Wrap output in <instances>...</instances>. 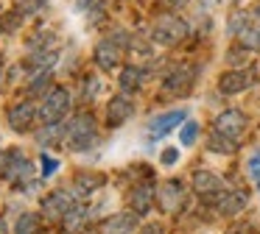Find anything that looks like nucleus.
<instances>
[{"instance_id":"6ab92c4d","label":"nucleus","mask_w":260,"mask_h":234,"mask_svg":"<svg viewBox=\"0 0 260 234\" xmlns=\"http://www.w3.org/2000/svg\"><path fill=\"white\" fill-rule=\"evenodd\" d=\"M146 78H148V72L143 70V67L129 64V67H123V70H120L118 84H120V89H123V92H137V89L146 84Z\"/></svg>"},{"instance_id":"7c9ffc66","label":"nucleus","mask_w":260,"mask_h":234,"mask_svg":"<svg viewBox=\"0 0 260 234\" xmlns=\"http://www.w3.org/2000/svg\"><path fill=\"white\" fill-rule=\"evenodd\" d=\"M246 173H249V178H252L254 184H260V150H254V153L249 156V162H246Z\"/></svg>"},{"instance_id":"e433bc0d","label":"nucleus","mask_w":260,"mask_h":234,"mask_svg":"<svg viewBox=\"0 0 260 234\" xmlns=\"http://www.w3.org/2000/svg\"><path fill=\"white\" fill-rule=\"evenodd\" d=\"M6 165H9V150H0V173L6 170Z\"/></svg>"},{"instance_id":"393cba45","label":"nucleus","mask_w":260,"mask_h":234,"mask_svg":"<svg viewBox=\"0 0 260 234\" xmlns=\"http://www.w3.org/2000/svg\"><path fill=\"white\" fill-rule=\"evenodd\" d=\"M249 25H252V14H249V11H235L230 25H226V31H230L232 36H241L243 28H249Z\"/></svg>"},{"instance_id":"20e7f679","label":"nucleus","mask_w":260,"mask_h":234,"mask_svg":"<svg viewBox=\"0 0 260 234\" xmlns=\"http://www.w3.org/2000/svg\"><path fill=\"white\" fill-rule=\"evenodd\" d=\"M187 204V187L182 178H168V181L159 184L157 189V209L165 215H176L182 212Z\"/></svg>"},{"instance_id":"bb28decb","label":"nucleus","mask_w":260,"mask_h":234,"mask_svg":"<svg viewBox=\"0 0 260 234\" xmlns=\"http://www.w3.org/2000/svg\"><path fill=\"white\" fill-rule=\"evenodd\" d=\"M241 42L246 45L249 50H257V53H260V20H257V22H252L249 28H243Z\"/></svg>"},{"instance_id":"4468645a","label":"nucleus","mask_w":260,"mask_h":234,"mask_svg":"<svg viewBox=\"0 0 260 234\" xmlns=\"http://www.w3.org/2000/svg\"><path fill=\"white\" fill-rule=\"evenodd\" d=\"M187 120V109H171V111H162V114H157L151 123H148V128H146V134H148V139H162L165 134H171L176 126H182V123Z\"/></svg>"},{"instance_id":"cd10ccee","label":"nucleus","mask_w":260,"mask_h":234,"mask_svg":"<svg viewBox=\"0 0 260 234\" xmlns=\"http://www.w3.org/2000/svg\"><path fill=\"white\" fill-rule=\"evenodd\" d=\"M196 139H199V123L196 120H185L182 128H179V142L185 145V148H190Z\"/></svg>"},{"instance_id":"f257e3e1","label":"nucleus","mask_w":260,"mask_h":234,"mask_svg":"<svg viewBox=\"0 0 260 234\" xmlns=\"http://www.w3.org/2000/svg\"><path fill=\"white\" fill-rule=\"evenodd\" d=\"M62 137H64V145H68L70 150H76V153L90 150L92 145L98 142V126H95L92 111H79V114L70 117L64 131H62Z\"/></svg>"},{"instance_id":"c756f323","label":"nucleus","mask_w":260,"mask_h":234,"mask_svg":"<svg viewBox=\"0 0 260 234\" xmlns=\"http://www.w3.org/2000/svg\"><path fill=\"white\" fill-rule=\"evenodd\" d=\"M45 6H48V0H17V11H20V14H25V17L40 14Z\"/></svg>"},{"instance_id":"9d476101","label":"nucleus","mask_w":260,"mask_h":234,"mask_svg":"<svg viewBox=\"0 0 260 234\" xmlns=\"http://www.w3.org/2000/svg\"><path fill=\"white\" fill-rule=\"evenodd\" d=\"M210 206H213L215 215H221V217H235L249 206V192L246 189H224Z\"/></svg>"},{"instance_id":"9b49d317","label":"nucleus","mask_w":260,"mask_h":234,"mask_svg":"<svg viewBox=\"0 0 260 234\" xmlns=\"http://www.w3.org/2000/svg\"><path fill=\"white\" fill-rule=\"evenodd\" d=\"M120 59H123V48H120L112 36L101 39V42L95 45V50H92V61H95V67H98V70H104V72L118 70Z\"/></svg>"},{"instance_id":"4c0bfd02","label":"nucleus","mask_w":260,"mask_h":234,"mask_svg":"<svg viewBox=\"0 0 260 234\" xmlns=\"http://www.w3.org/2000/svg\"><path fill=\"white\" fill-rule=\"evenodd\" d=\"M0 234H9V223L3 220V217H0Z\"/></svg>"},{"instance_id":"423d86ee","label":"nucleus","mask_w":260,"mask_h":234,"mask_svg":"<svg viewBox=\"0 0 260 234\" xmlns=\"http://www.w3.org/2000/svg\"><path fill=\"white\" fill-rule=\"evenodd\" d=\"M190 184H193V192H196L199 198L204 201V204H213V201L226 189V187H224V178L215 176L213 170H207V167H199V170H193Z\"/></svg>"},{"instance_id":"f8f14e48","label":"nucleus","mask_w":260,"mask_h":234,"mask_svg":"<svg viewBox=\"0 0 260 234\" xmlns=\"http://www.w3.org/2000/svg\"><path fill=\"white\" fill-rule=\"evenodd\" d=\"M126 204H129L132 212H137V215H148V212L154 209V204H157V187H154L151 181H140L135 184V187L129 189V195H126Z\"/></svg>"},{"instance_id":"6e6552de","label":"nucleus","mask_w":260,"mask_h":234,"mask_svg":"<svg viewBox=\"0 0 260 234\" xmlns=\"http://www.w3.org/2000/svg\"><path fill=\"white\" fill-rule=\"evenodd\" d=\"M193 81H196V67L190 64H179L176 70H171L162 81V95H171V98H182V95L190 92Z\"/></svg>"},{"instance_id":"412c9836","label":"nucleus","mask_w":260,"mask_h":234,"mask_svg":"<svg viewBox=\"0 0 260 234\" xmlns=\"http://www.w3.org/2000/svg\"><path fill=\"white\" fill-rule=\"evenodd\" d=\"M56 48H51V50H34V56H31L28 61H25V67L28 70H37V72H42V70H51L53 67V61H56Z\"/></svg>"},{"instance_id":"a211bd4d","label":"nucleus","mask_w":260,"mask_h":234,"mask_svg":"<svg viewBox=\"0 0 260 234\" xmlns=\"http://www.w3.org/2000/svg\"><path fill=\"white\" fill-rule=\"evenodd\" d=\"M107 184V178L101 176V173H79V176L73 178V192H76V198H90L92 192H98V189Z\"/></svg>"},{"instance_id":"dca6fc26","label":"nucleus","mask_w":260,"mask_h":234,"mask_svg":"<svg viewBox=\"0 0 260 234\" xmlns=\"http://www.w3.org/2000/svg\"><path fill=\"white\" fill-rule=\"evenodd\" d=\"M132 114H135V100H132L126 92L115 95V98L107 103V126L109 128H120Z\"/></svg>"},{"instance_id":"b1692460","label":"nucleus","mask_w":260,"mask_h":234,"mask_svg":"<svg viewBox=\"0 0 260 234\" xmlns=\"http://www.w3.org/2000/svg\"><path fill=\"white\" fill-rule=\"evenodd\" d=\"M246 61H249V48H246L243 42H241V45H232V48L226 50V64H230V67L241 70Z\"/></svg>"},{"instance_id":"473e14b6","label":"nucleus","mask_w":260,"mask_h":234,"mask_svg":"<svg viewBox=\"0 0 260 234\" xmlns=\"http://www.w3.org/2000/svg\"><path fill=\"white\" fill-rule=\"evenodd\" d=\"M53 137H56V126H45L42 131H37V139H40V142H53Z\"/></svg>"},{"instance_id":"aec40b11","label":"nucleus","mask_w":260,"mask_h":234,"mask_svg":"<svg viewBox=\"0 0 260 234\" xmlns=\"http://www.w3.org/2000/svg\"><path fill=\"white\" fill-rule=\"evenodd\" d=\"M207 148L213 150V153H224V156H230V153H235V150H238V139L226 137V134L213 131V134L207 137Z\"/></svg>"},{"instance_id":"f3484780","label":"nucleus","mask_w":260,"mask_h":234,"mask_svg":"<svg viewBox=\"0 0 260 234\" xmlns=\"http://www.w3.org/2000/svg\"><path fill=\"white\" fill-rule=\"evenodd\" d=\"M254 84V75L252 72H246V70H226V72H221V78H218V89L224 95H238V92H246L249 87Z\"/></svg>"},{"instance_id":"5701e85b","label":"nucleus","mask_w":260,"mask_h":234,"mask_svg":"<svg viewBox=\"0 0 260 234\" xmlns=\"http://www.w3.org/2000/svg\"><path fill=\"white\" fill-rule=\"evenodd\" d=\"M84 220H87V212H84V206H79V204H76L73 209H70L68 215L62 217V228H64V231H76V228H79Z\"/></svg>"},{"instance_id":"c9c22d12","label":"nucleus","mask_w":260,"mask_h":234,"mask_svg":"<svg viewBox=\"0 0 260 234\" xmlns=\"http://www.w3.org/2000/svg\"><path fill=\"white\" fill-rule=\"evenodd\" d=\"M187 0H162V6L165 9H171V11H176V9H182V6H185Z\"/></svg>"},{"instance_id":"2eb2a0df","label":"nucleus","mask_w":260,"mask_h":234,"mask_svg":"<svg viewBox=\"0 0 260 234\" xmlns=\"http://www.w3.org/2000/svg\"><path fill=\"white\" fill-rule=\"evenodd\" d=\"M140 226V215L137 212H118L101 220V234H135V228Z\"/></svg>"},{"instance_id":"72a5a7b5","label":"nucleus","mask_w":260,"mask_h":234,"mask_svg":"<svg viewBox=\"0 0 260 234\" xmlns=\"http://www.w3.org/2000/svg\"><path fill=\"white\" fill-rule=\"evenodd\" d=\"M137 234H165V226L162 223H146V226H140Z\"/></svg>"},{"instance_id":"0eeeda50","label":"nucleus","mask_w":260,"mask_h":234,"mask_svg":"<svg viewBox=\"0 0 260 234\" xmlns=\"http://www.w3.org/2000/svg\"><path fill=\"white\" fill-rule=\"evenodd\" d=\"M37 117H40V109H37L34 100H17V103L6 111L9 128H12V131H17V134L31 131V128H34V123H37Z\"/></svg>"},{"instance_id":"ddd939ff","label":"nucleus","mask_w":260,"mask_h":234,"mask_svg":"<svg viewBox=\"0 0 260 234\" xmlns=\"http://www.w3.org/2000/svg\"><path fill=\"white\" fill-rule=\"evenodd\" d=\"M246 126H249V120L241 109H224L213 120V131L226 134V137H232V139H241L243 131H246Z\"/></svg>"},{"instance_id":"4be33fe9","label":"nucleus","mask_w":260,"mask_h":234,"mask_svg":"<svg viewBox=\"0 0 260 234\" xmlns=\"http://www.w3.org/2000/svg\"><path fill=\"white\" fill-rule=\"evenodd\" d=\"M40 226H42V220L37 212H23L17 217V223H14V234H37Z\"/></svg>"},{"instance_id":"39448f33","label":"nucleus","mask_w":260,"mask_h":234,"mask_svg":"<svg viewBox=\"0 0 260 234\" xmlns=\"http://www.w3.org/2000/svg\"><path fill=\"white\" fill-rule=\"evenodd\" d=\"M0 176L6 178L9 184H14L17 189H23V184L28 189L37 187V184L31 181V176H34V165H31V162L23 156V150H17V148L9 150V165H6V170L0 173Z\"/></svg>"},{"instance_id":"2f4dec72","label":"nucleus","mask_w":260,"mask_h":234,"mask_svg":"<svg viewBox=\"0 0 260 234\" xmlns=\"http://www.w3.org/2000/svg\"><path fill=\"white\" fill-rule=\"evenodd\" d=\"M159 162H162L165 167L176 165V162H179V148H165L162 153H159Z\"/></svg>"},{"instance_id":"1a4fd4ad","label":"nucleus","mask_w":260,"mask_h":234,"mask_svg":"<svg viewBox=\"0 0 260 234\" xmlns=\"http://www.w3.org/2000/svg\"><path fill=\"white\" fill-rule=\"evenodd\" d=\"M76 206V192L73 189H53L42 198V215L48 220H62L70 209Z\"/></svg>"},{"instance_id":"f03ea898","label":"nucleus","mask_w":260,"mask_h":234,"mask_svg":"<svg viewBox=\"0 0 260 234\" xmlns=\"http://www.w3.org/2000/svg\"><path fill=\"white\" fill-rule=\"evenodd\" d=\"M190 33V25L179 14H159L151 25V42L162 48H174Z\"/></svg>"},{"instance_id":"a878e982","label":"nucleus","mask_w":260,"mask_h":234,"mask_svg":"<svg viewBox=\"0 0 260 234\" xmlns=\"http://www.w3.org/2000/svg\"><path fill=\"white\" fill-rule=\"evenodd\" d=\"M25 14H20V11H9V14H0V36H6V33H14L20 28V22H23Z\"/></svg>"},{"instance_id":"c85d7f7f","label":"nucleus","mask_w":260,"mask_h":234,"mask_svg":"<svg viewBox=\"0 0 260 234\" xmlns=\"http://www.w3.org/2000/svg\"><path fill=\"white\" fill-rule=\"evenodd\" d=\"M56 170H59V159H56V156L42 153V156H40V176H42V178H51Z\"/></svg>"},{"instance_id":"f704fd0d","label":"nucleus","mask_w":260,"mask_h":234,"mask_svg":"<svg viewBox=\"0 0 260 234\" xmlns=\"http://www.w3.org/2000/svg\"><path fill=\"white\" fill-rule=\"evenodd\" d=\"M252 231H254L252 223H235V226L226 228V234H252Z\"/></svg>"},{"instance_id":"7ed1b4c3","label":"nucleus","mask_w":260,"mask_h":234,"mask_svg":"<svg viewBox=\"0 0 260 234\" xmlns=\"http://www.w3.org/2000/svg\"><path fill=\"white\" fill-rule=\"evenodd\" d=\"M70 111V92L64 87H53L48 89V95L42 98L40 106V120L42 126H59Z\"/></svg>"}]
</instances>
